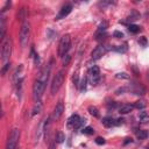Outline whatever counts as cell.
<instances>
[{"label":"cell","mask_w":149,"mask_h":149,"mask_svg":"<svg viewBox=\"0 0 149 149\" xmlns=\"http://www.w3.org/2000/svg\"><path fill=\"white\" fill-rule=\"evenodd\" d=\"M29 36H30V23L28 21H24L22 22L20 29V43L22 48H24L28 44Z\"/></svg>","instance_id":"cell-1"},{"label":"cell","mask_w":149,"mask_h":149,"mask_svg":"<svg viewBox=\"0 0 149 149\" xmlns=\"http://www.w3.org/2000/svg\"><path fill=\"white\" fill-rule=\"evenodd\" d=\"M11 55H12V40L9 37H7L1 43V59L4 64L9 63L8 61H9Z\"/></svg>","instance_id":"cell-2"},{"label":"cell","mask_w":149,"mask_h":149,"mask_svg":"<svg viewBox=\"0 0 149 149\" xmlns=\"http://www.w3.org/2000/svg\"><path fill=\"white\" fill-rule=\"evenodd\" d=\"M19 140H20V129L19 128H13L11 131L9 135H8L6 149H16Z\"/></svg>","instance_id":"cell-3"},{"label":"cell","mask_w":149,"mask_h":149,"mask_svg":"<svg viewBox=\"0 0 149 149\" xmlns=\"http://www.w3.org/2000/svg\"><path fill=\"white\" fill-rule=\"evenodd\" d=\"M70 45H71V37H70V35L67 34L64 36H62V39L59 41V44H58V56L64 57L68 54V51H69Z\"/></svg>","instance_id":"cell-4"},{"label":"cell","mask_w":149,"mask_h":149,"mask_svg":"<svg viewBox=\"0 0 149 149\" xmlns=\"http://www.w3.org/2000/svg\"><path fill=\"white\" fill-rule=\"evenodd\" d=\"M44 89H45V84L42 83L39 79H36L34 85H33V97H34L35 103L41 102V98H42V94L44 92Z\"/></svg>","instance_id":"cell-5"},{"label":"cell","mask_w":149,"mask_h":149,"mask_svg":"<svg viewBox=\"0 0 149 149\" xmlns=\"http://www.w3.org/2000/svg\"><path fill=\"white\" fill-rule=\"evenodd\" d=\"M63 82H64V71H63V70H59V71L57 72V74L54 77V80H53V83H51V89H50V91H51V94H53V96L58 92V90L61 89V86H62V84H63Z\"/></svg>","instance_id":"cell-6"},{"label":"cell","mask_w":149,"mask_h":149,"mask_svg":"<svg viewBox=\"0 0 149 149\" xmlns=\"http://www.w3.org/2000/svg\"><path fill=\"white\" fill-rule=\"evenodd\" d=\"M85 122H86V120L85 119H80V117L78 114H72L69 118V120H68V126L74 128V129H77V128H80Z\"/></svg>","instance_id":"cell-7"},{"label":"cell","mask_w":149,"mask_h":149,"mask_svg":"<svg viewBox=\"0 0 149 149\" xmlns=\"http://www.w3.org/2000/svg\"><path fill=\"white\" fill-rule=\"evenodd\" d=\"M100 79V70L97 65H93L90 70H89V80L92 85H97Z\"/></svg>","instance_id":"cell-8"},{"label":"cell","mask_w":149,"mask_h":149,"mask_svg":"<svg viewBox=\"0 0 149 149\" xmlns=\"http://www.w3.org/2000/svg\"><path fill=\"white\" fill-rule=\"evenodd\" d=\"M128 90H131L136 96H143L146 93V88H144L143 85L139 84V83H133L128 88Z\"/></svg>","instance_id":"cell-9"},{"label":"cell","mask_w":149,"mask_h":149,"mask_svg":"<svg viewBox=\"0 0 149 149\" xmlns=\"http://www.w3.org/2000/svg\"><path fill=\"white\" fill-rule=\"evenodd\" d=\"M106 51H107V49H106V47H104V45H98V47H96V49L92 51V54H91V56H92V59H99V58H102V56H104L105 54H106Z\"/></svg>","instance_id":"cell-10"},{"label":"cell","mask_w":149,"mask_h":149,"mask_svg":"<svg viewBox=\"0 0 149 149\" xmlns=\"http://www.w3.org/2000/svg\"><path fill=\"white\" fill-rule=\"evenodd\" d=\"M71 11H72V5H70V4H67V5H64L63 7L61 8V11H59L58 15L56 16V20L64 19L65 16H68V15L71 13Z\"/></svg>","instance_id":"cell-11"},{"label":"cell","mask_w":149,"mask_h":149,"mask_svg":"<svg viewBox=\"0 0 149 149\" xmlns=\"http://www.w3.org/2000/svg\"><path fill=\"white\" fill-rule=\"evenodd\" d=\"M63 112H64V104L63 102H58V104L54 109V115H53L54 120H59L61 117L63 115Z\"/></svg>","instance_id":"cell-12"},{"label":"cell","mask_w":149,"mask_h":149,"mask_svg":"<svg viewBox=\"0 0 149 149\" xmlns=\"http://www.w3.org/2000/svg\"><path fill=\"white\" fill-rule=\"evenodd\" d=\"M102 122H103V125H104L105 127H113V126H117V120L113 119L112 117H105V118H103Z\"/></svg>","instance_id":"cell-13"},{"label":"cell","mask_w":149,"mask_h":149,"mask_svg":"<svg viewBox=\"0 0 149 149\" xmlns=\"http://www.w3.org/2000/svg\"><path fill=\"white\" fill-rule=\"evenodd\" d=\"M5 33H6V24H5V18L1 15L0 18V39L4 42L5 40Z\"/></svg>","instance_id":"cell-14"},{"label":"cell","mask_w":149,"mask_h":149,"mask_svg":"<svg viewBox=\"0 0 149 149\" xmlns=\"http://www.w3.org/2000/svg\"><path fill=\"white\" fill-rule=\"evenodd\" d=\"M134 105H129V104H126V105H122L120 108H119V113L120 114H128L134 109Z\"/></svg>","instance_id":"cell-15"},{"label":"cell","mask_w":149,"mask_h":149,"mask_svg":"<svg viewBox=\"0 0 149 149\" xmlns=\"http://www.w3.org/2000/svg\"><path fill=\"white\" fill-rule=\"evenodd\" d=\"M41 111H42V103L41 102H36L35 105H34V108L32 111V115H36V114L41 113Z\"/></svg>","instance_id":"cell-16"},{"label":"cell","mask_w":149,"mask_h":149,"mask_svg":"<svg viewBox=\"0 0 149 149\" xmlns=\"http://www.w3.org/2000/svg\"><path fill=\"white\" fill-rule=\"evenodd\" d=\"M140 18V14L138 13V12H132V14L125 20V21H123V22H125V23H128V22H133V21H135V20H138Z\"/></svg>","instance_id":"cell-17"},{"label":"cell","mask_w":149,"mask_h":149,"mask_svg":"<svg viewBox=\"0 0 149 149\" xmlns=\"http://www.w3.org/2000/svg\"><path fill=\"white\" fill-rule=\"evenodd\" d=\"M50 117H48L43 123V132H44V135H45V138H48V134H49V128H50Z\"/></svg>","instance_id":"cell-18"},{"label":"cell","mask_w":149,"mask_h":149,"mask_svg":"<svg viewBox=\"0 0 149 149\" xmlns=\"http://www.w3.org/2000/svg\"><path fill=\"white\" fill-rule=\"evenodd\" d=\"M136 135H138V138L140 140H144V139H147L148 136H149V132L144 131V129H140L138 133H136Z\"/></svg>","instance_id":"cell-19"},{"label":"cell","mask_w":149,"mask_h":149,"mask_svg":"<svg viewBox=\"0 0 149 149\" xmlns=\"http://www.w3.org/2000/svg\"><path fill=\"white\" fill-rule=\"evenodd\" d=\"M64 140H65V135L62 133V132H57V134H56V136H55V142L62 143V142H64Z\"/></svg>","instance_id":"cell-20"},{"label":"cell","mask_w":149,"mask_h":149,"mask_svg":"<svg viewBox=\"0 0 149 149\" xmlns=\"http://www.w3.org/2000/svg\"><path fill=\"white\" fill-rule=\"evenodd\" d=\"M107 22L106 21H103L100 24H99V27H98V30H97V34H103V33H105V30L107 29Z\"/></svg>","instance_id":"cell-21"},{"label":"cell","mask_w":149,"mask_h":149,"mask_svg":"<svg viewBox=\"0 0 149 149\" xmlns=\"http://www.w3.org/2000/svg\"><path fill=\"white\" fill-rule=\"evenodd\" d=\"M89 112H90L91 115H93V117H96V118L100 117V114H99V111H98V108H97L96 106H90V107H89Z\"/></svg>","instance_id":"cell-22"},{"label":"cell","mask_w":149,"mask_h":149,"mask_svg":"<svg viewBox=\"0 0 149 149\" xmlns=\"http://www.w3.org/2000/svg\"><path fill=\"white\" fill-rule=\"evenodd\" d=\"M139 119L141 122H149V114L147 112H141L139 114Z\"/></svg>","instance_id":"cell-23"},{"label":"cell","mask_w":149,"mask_h":149,"mask_svg":"<svg viewBox=\"0 0 149 149\" xmlns=\"http://www.w3.org/2000/svg\"><path fill=\"white\" fill-rule=\"evenodd\" d=\"M127 43H125V44H122V45H118V47H115L114 48V50L117 51V53H121V54H123V53H126L127 51Z\"/></svg>","instance_id":"cell-24"},{"label":"cell","mask_w":149,"mask_h":149,"mask_svg":"<svg viewBox=\"0 0 149 149\" xmlns=\"http://www.w3.org/2000/svg\"><path fill=\"white\" fill-rule=\"evenodd\" d=\"M128 30H129L131 33H133V34H136V33H139V32L141 30V28H140L139 26H136V24L131 23L129 26H128Z\"/></svg>","instance_id":"cell-25"},{"label":"cell","mask_w":149,"mask_h":149,"mask_svg":"<svg viewBox=\"0 0 149 149\" xmlns=\"http://www.w3.org/2000/svg\"><path fill=\"white\" fill-rule=\"evenodd\" d=\"M146 106H147V103H146L144 100H138V102L134 104V107L138 108V109H143Z\"/></svg>","instance_id":"cell-26"},{"label":"cell","mask_w":149,"mask_h":149,"mask_svg":"<svg viewBox=\"0 0 149 149\" xmlns=\"http://www.w3.org/2000/svg\"><path fill=\"white\" fill-rule=\"evenodd\" d=\"M18 18H19V20H21L22 22L26 21V20H24V19H26V8H24V7H22V8L20 9V13L18 14Z\"/></svg>","instance_id":"cell-27"},{"label":"cell","mask_w":149,"mask_h":149,"mask_svg":"<svg viewBox=\"0 0 149 149\" xmlns=\"http://www.w3.org/2000/svg\"><path fill=\"white\" fill-rule=\"evenodd\" d=\"M82 133L85 134V135H92V134L94 133V129H93L92 127L88 126V127H84V128L82 129Z\"/></svg>","instance_id":"cell-28"},{"label":"cell","mask_w":149,"mask_h":149,"mask_svg":"<svg viewBox=\"0 0 149 149\" xmlns=\"http://www.w3.org/2000/svg\"><path fill=\"white\" fill-rule=\"evenodd\" d=\"M115 77L118 79H129V74L127 72H119L115 74Z\"/></svg>","instance_id":"cell-29"},{"label":"cell","mask_w":149,"mask_h":149,"mask_svg":"<svg viewBox=\"0 0 149 149\" xmlns=\"http://www.w3.org/2000/svg\"><path fill=\"white\" fill-rule=\"evenodd\" d=\"M70 61H71V56L69 55V54H67L64 57H63V65L64 67H67V65H69V63H70Z\"/></svg>","instance_id":"cell-30"},{"label":"cell","mask_w":149,"mask_h":149,"mask_svg":"<svg viewBox=\"0 0 149 149\" xmlns=\"http://www.w3.org/2000/svg\"><path fill=\"white\" fill-rule=\"evenodd\" d=\"M86 83H88V78L84 77L82 79V83H80V91H85L86 90Z\"/></svg>","instance_id":"cell-31"},{"label":"cell","mask_w":149,"mask_h":149,"mask_svg":"<svg viewBox=\"0 0 149 149\" xmlns=\"http://www.w3.org/2000/svg\"><path fill=\"white\" fill-rule=\"evenodd\" d=\"M139 43H140L142 47H147L148 41H147V39H146L144 36H142V37H140V39H139Z\"/></svg>","instance_id":"cell-32"},{"label":"cell","mask_w":149,"mask_h":149,"mask_svg":"<svg viewBox=\"0 0 149 149\" xmlns=\"http://www.w3.org/2000/svg\"><path fill=\"white\" fill-rule=\"evenodd\" d=\"M96 143H97V144H99V146H103V144H105V143H106V141H105V139H104V138H100V136H99V138H97V139H96Z\"/></svg>","instance_id":"cell-33"},{"label":"cell","mask_w":149,"mask_h":149,"mask_svg":"<svg viewBox=\"0 0 149 149\" xmlns=\"http://www.w3.org/2000/svg\"><path fill=\"white\" fill-rule=\"evenodd\" d=\"M9 68H11V63H6V64H4L3 69H1V73H3V74H6V72L8 71Z\"/></svg>","instance_id":"cell-34"},{"label":"cell","mask_w":149,"mask_h":149,"mask_svg":"<svg viewBox=\"0 0 149 149\" xmlns=\"http://www.w3.org/2000/svg\"><path fill=\"white\" fill-rule=\"evenodd\" d=\"M113 37H115V39H121V37H123V34L121 32H119V30H115L113 33Z\"/></svg>","instance_id":"cell-35"},{"label":"cell","mask_w":149,"mask_h":149,"mask_svg":"<svg viewBox=\"0 0 149 149\" xmlns=\"http://www.w3.org/2000/svg\"><path fill=\"white\" fill-rule=\"evenodd\" d=\"M72 80H73V84L76 85V86H78V85H79V82H78V73H77V72L74 73V76H73Z\"/></svg>","instance_id":"cell-36"},{"label":"cell","mask_w":149,"mask_h":149,"mask_svg":"<svg viewBox=\"0 0 149 149\" xmlns=\"http://www.w3.org/2000/svg\"><path fill=\"white\" fill-rule=\"evenodd\" d=\"M127 90H128L127 88H120V89H118V90L115 91V93H117V94H122L123 92H126Z\"/></svg>","instance_id":"cell-37"},{"label":"cell","mask_w":149,"mask_h":149,"mask_svg":"<svg viewBox=\"0 0 149 149\" xmlns=\"http://www.w3.org/2000/svg\"><path fill=\"white\" fill-rule=\"evenodd\" d=\"M123 122H125V120H123L122 118H120V119H117V126H119V125H122Z\"/></svg>","instance_id":"cell-38"},{"label":"cell","mask_w":149,"mask_h":149,"mask_svg":"<svg viewBox=\"0 0 149 149\" xmlns=\"http://www.w3.org/2000/svg\"><path fill=\"white\" fill-rule=\"evenodd\" d=\"M129 142H132V139H129V138H127V139H126V141H125V142H123V143H125V144H127V143H129Z\"/></svg>","instance_id":"cell-39"},{"label":"cell","mask_w":149,"mask_h":149,"mask_svg":"<svg viewBox=\"0 0 149 149\" xmlns=\"http://www.w3.org/2000/svg\"><path fill=\"white\" fill-rule=\"evenodd\" d=\"M55 143H56V142H51V144H50V149H56V148H55Z\"/></svg>","instance_id":"cell-40"},{"label":"cell","mask_w":149,"mask_h":149,"mask_svg":"<svg viewBox=\"0 0 149 149\" xmlns=\"http://www.w3.org/2000/svg\"><path fill=\"white\" fill-rule=\"evenodd\" d=\"M148 78H149V76H148Z\"/></svg>","instance_id":"cell-41"}]
</instances>
